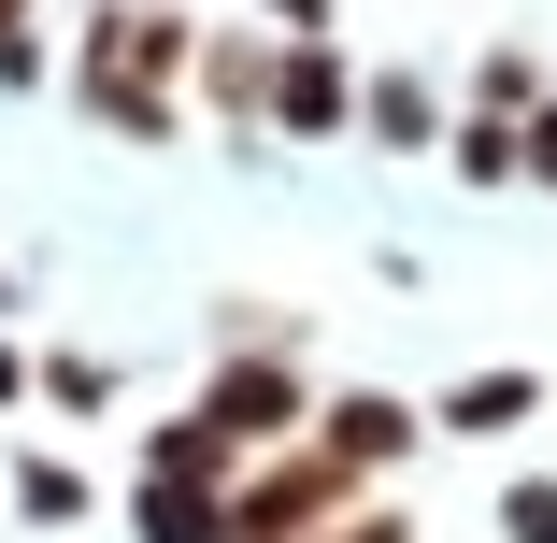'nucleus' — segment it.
Returning a JSON list of instances; mask_svg holds the SVG:
<instances>
[{
    "mask_svg": "<svg viewBox=\"0 0 557 543\" xmlns=\"http://www.w3.org/2000/svg\"><path fill=\"white\" fill-rule=\"evenodd\" d=\"M0 286H15V272H0Z\"/></svg>",
    "mask_w": 557,
    "mask_h": 543,
    "instance_id": "obj_21",
    "label": "nucleus"
},
{
    "mask_svg": "<svg viewBox=\"0 0 557 543\" xmlns=\"http://www.w3.org/2000/svg\"><path fill=\"white\" fill-rule=\"evenodd\" d=\"M314 543H414V515H386V501H372V486H358V501H344V515H329V529H314Z\"/></svg>",
    "mask_w": 557,
    "mask_h": 543,
    "instance_id": "obj_16",
    "label": "nucleus"
},
{
    "mask_svg": "<svg viewBox=\"0 0 557 543\" xmlns=\"http://www.w3.org/2000/svg\"><path fill=\"white\" fill-rule=\"evenodd\" d=\"M144 472H186V486H230V472H244V444H230V429H214V415L186 400V415H158V444H144Z\"/></svg>",
    "mask_w": 557,
    "mask_h": 543,
    "instance_id": "obj_9",
    "label": "nucleus"
},
{
    "mask_svg": "<svg viewBox=\"0 0 557 543\" xmlns=\"http://www.w3.org/2000/svg\"><path fill=\"white\" fill-rule=\"evenodd\" d=\"M272 58H286V29H200L186 86L214 100V115H272Z\"/></svg>",
    "mask_w": 557,
    "mask_h": 543,
    "instance_id": "obj_6",
    "label": "nucleus"
},
{
    "mask_svg": "<svg viewBox=\"0 0 557 543\" xmlns=\"http://www.w3.org/2000/svg\"><path fill=\"white\" fill-rule=\"evenodd\" d=\"M414 429H429V415H414V400H386V386H344V400H314V444H329V458H358L372 486L414 458Z\"/></svg>",
    "mask_w": 557,
    "mask_h": 543,
    "instance_id": "obj_5",
    "label": "nucleus"
},
{
    "mask_svg": "<svg viewBox=\"0 0 557 543\" xmlns=\"http://www.w3.org/2000/svg\"><path fill=\"white\" fill-rule=\"evenodd\" d=\"M258 15H272L286 44H314V29H329V0H258Z\"/></svg>",
    "mask_w": 557,
    "mask_h": 543,
    "instance_id": "obj_18",
    "label": "nucleus"
},
{
    "mask_svg": "<svg viewBox=\"0 0 557 543\" xmlns=\"http://www.w3.org/2000/svg\"><path fill=\"white\" fill-rule=\"evenodd\" d=\"M472 100H486V115H529V100H543V58H529V44H486Z\"/></svg>",
    "mask_w": 557,
    "mask_h": 543,
    "instance_id": "obj_14",
    "label": "nucleus"
},
{
    "mask_svg": "<svg viewBox=\"0 0 557 543\" xmlns=\"http://www.w3.org/2000/svg\"><path fill=\"white\" fill-rule=\"evenodd\" d=\"M529 186H557V100H529Z\"/></svg>",
    "mask_w": 557,
    "mask_h": 543,
    "instance_id": "obj_17",
    "label": "nucleus"
},
{
    "mask_svg": "<svg viewBox=\"0 0 557 543\" xmlns=\"http://www.w3.org/2000/svg\"><path fill=\"white\" fill-rule=\"evenodd\" d=\"M443 115H458V100H443L429 72H358V129H372V144L429 158V144H443Z\"/></svg>",
    "mask_w": 557,
    "mask_h": 543,
    "instance_id": "obj_8",
    "label": "nucleus"
},
{
    "mask_svg": "<svg viewBox=\"0 0 557 543\" xmlns=\"http://www.w3.org/2000/svg\"><path fill=\"white\" fill-rule=\"evenodd\" d=\"M144 543H230V486H186V472H144Z\"/></svg>",
    "mask_w": 557,
    "mask_h": 543,
    "instance_id": "obj_11",
    "label": "nucleus"
},
{
    "mask_svg": "<svg viewBox=\"0 0 557 543\" xmlns=\"http://www.w3.org/2000/svg\"><path fill=\"white\" fill-rule=\"evenodd\" d=\"M443 158H458L472 186H515L529 172V115H486V100H472V115H443Z\"/></svg>",
    "mask_w": 557,
    "mask_h": 543,
    "instance_id": "obj_10",
    "label": "nucleus"
},
{
    "mask_svg": "<svg viewBox=\"0 0 557 543\" xmlns=\"http://www.w3.org/2000/svg\"><path fill=\"white\" fill-rule=\"evenodd\" d=\"M300 344H230V358H214V386H200V415L214 429H230V444L258 458V444H286V429H300Z\"/></svg>",
    "mask_w": 557,
    "mask_h": 543,
    "instance_id": "obj_3",
    "label": "nucleus"
},
{
    "mask_svg": "<svg viewBox=\"0 0 557 543\" xmlns=\"http://www.w3.org/2000/svg\"><path fill=\"white\" fill-rule=\"evenodd\" d=\"M186 0H100V15L72 29V100L115 144H172L186 129Z\"/></svg>",
    "mask_w": 557,
    "mask_h": 543,
    "instance_id": "obj_1",
    "label": "nucleus"
},
{
    "mask_svg": "<svg viewBox=\"0 0 557 543\" xmlns=\"http://www.w3.org/2000/svg\"><path fill=\"white\" fill-rule=\"evenodd\" d=\"M15 515H29V529H72V515H86V472H58V458H15Z\"/></svg>",
    "mask_w": 557,
    "mask_h": 543,
    "instance_id": "obj_13",
    "label": "nucleus"
},
{
    "mask_svg": "<svg viewBox=\"0 0 557 543\" xmlns=\"http://www.w3.org/2000/svg\"><path fill=\"white\" fill-rule=\"evenodd\" d=\"M358 486H372L358 458H329L314 429H286V444H258V458L230 472V543H314Z\"/></svg>",
    "mask_w": 557,
    "mask_h": 543,
    "instance_id": "obj_2",
    "label": "nucleus"
},
{
    "mask_svg": "<svg viewBox=\"0 0 557 543\" xmlns=\"http://www.w3.org/2000/svg\"><path fill=\"white\" fill-rule=\"evenodd\" d=\"M0 44H29V0H0Z\"/></svg>",
    "mask_w": 557,
    "mask_h": 543,
    "instance_id": "obj_20",
    "label": "nucleus"
},
{
    "mask_svg": "<svg viewBox=\"0 0 557 543\" xmlns=\"http://www.w3.org/2000/svg\"><path fill=\"white\" fill-rule=\"evenodd\" d=\"M0 400H29V358H15V344H0Z\"/></svg>",
    "mask_w": 557,
    "mask_h": 543,
    "instance_id": "obj_19",
    "label": "nucleus"
},
{
    "mask_svg": "<svg viewBox=\"0 0 557 543\" xmlns=\"http://www.w3.org/2000/svg\"><path fill=\"white\" fill-rule=\"evenodd\" d=\"M529 415H543V372L529 358H486V372H458L429 400V429H458V444H500V429H529Z\"/></svg>",
    "mask_w": 557,
    "mask_h": 543,
    "instance_id": "obj_7",
    "label": "nucleus"
},
{
    "mask_svg": "<svg viewBox=\"0 0 557 543\" xmlns=\"http://www.w3.org/2000/svg\"><path fill=\"white\" fill-rule=\"evenodd\" d=\"M486 515H500V543H557V472H515Z\"/></svg>",
    "mask_w": 557,
    "mask_h": 543,
    "instance_id": "obj_15",
    "label": "nucleus"
},
{
    "mask_svg": "<svg viewBox=\"0 0 557 543\" xmlns=\"http://www.w3.org/2000/svg\"><path fill=\"white\" fill-rule=\"evenodd\" d=\"M29 386H44L58 415H100V400H115V358H72V344H58V358H29Z\"/></svg>",
    "mask_w": 557,
    "mask_h": 543,
    "instance_id": "obj_12",
    "label": "nucleus"
},
{
    "mask_svg": "<svg viewBox=\"0 0 557 543\" xmlns=\"http://www.w3.org/2000/svg\"><path fill=\"white\" fill-rule=\"evenodd\" d=\"M258 129H286V144H329V129H358V72L329 58V29L272 58V115H258Z\"/></svg>",
    "mask_w": 557,
    "mask_h": 543,
    "instance_id": "obj_4",
    "label": "nucleus"
}]
</instances>
